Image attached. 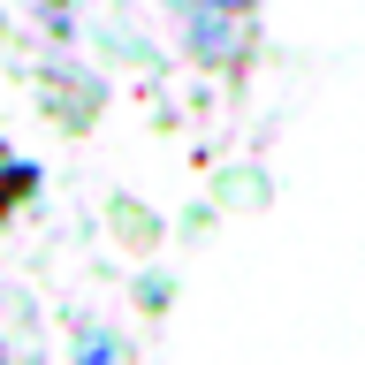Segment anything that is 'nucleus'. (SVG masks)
I'll use <instances>...</instances> for the list:
<instances>
[{"label": "nucleus", "instance_id": "nucleus-1", "mask_svg": "<svg viewBox=\"0 0 365 365\" xmlns=\"http://www.w3.org/2000/svg\"><path fill=\"white\" fill-rule=\"evenodd\" d=\"M175 23L198 61H228L251 38V0H175Z\"/></svg>", "mask_w": 365, "mask_h": 365}, {"label": "nucleus", "instance_id": "nucleus-2", "mask_svg": "<svg viewBox=\"0 0 365 365\" xmlns=\"http://www.w3.org/2000/svg\"><path fill=\"white\" fill-rule=\"evenodd\" d=\"M107 358H114L107 342H84V365H107Z\"/></svg>", "mask_w": 365, "mask_h": 365}]
</instances>
